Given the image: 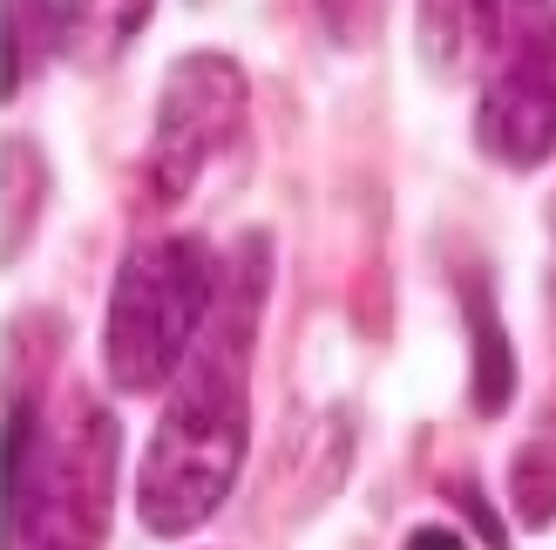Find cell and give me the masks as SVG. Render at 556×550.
<instances>
[{
  "label": "cell",
  "mask_w": 556,
  "mask_h": 550,
  "mask_svg": "<svg viewBox=\"0 0 556 550\" xmlns=\"http://www.w3.org/2000/svg\"><path fill=\"white\" fill-rule=\"evenodd\" d=\"M258 307H265V238H244L238 259H225L217 307L190 347L184 374L170 380V408L156 415L136 510L156 537L204 530L217 503L231 497L252 442V347H258Z\"/></svg>",
  "instance_id": "1"
},
{
  "label": "cell",
  "mask_w": 556,
  "mask_h": 550,
  "mask_svg": "<svg viewBox=\"0 0 556 550\" xmlns=\"http://www.w3.org/2000/svg\"><path fill=\"white\" fill-rule=\"evenodd\" d=\"M123 428L89 395L68 388L35 422L21 401L14 415V543L21 550H102L109 516H116V476H123Z\"/></svg>",
  "instance_id": "2"
},
{
  "label": "cell",
  "mask_w": 556,
  "mask_h": 550,
  "mask_svg": "<svg viewBox=\"0 0 556 550\" xmlns=\"http://www.w3.org/2000/svg\"><path fill=\"white\" fill-rule=\"evenodd\" d=\"M225 265L211 259L204 238H143L116 272L102 313V367L123 395H156L184 374L204 320L217 307Z\"/></svg>",
  "instance_id": "3"
},
{
  "label": "cell",
  "mask_w": 556,
  "mask_h": 550,
  "mask_svg": "<svg viewBox=\"0 0 556 550\" xmlns=\"http://www.w3.org/2000/svg\"><path fill=\"white\" fill-rule=\"evenodd\" d=\"M482 150L509 171L556 157V8L522 0L482 54Z\"/></svg>",
  "instance_id": "4"
},
{
  "label": "cell",
  "mask_w": 556,
  "mask_h": 550,
  "mask_svg": "<svg viewBox=\"0 0 556 550\" xmlns=\"http://www.w3.org/2000/svg\"><path fill=\"white\" fill-rule=\"evenodd\" d=\"M244 123V68L231 54H184V62L163 75L156 96V136H150V198L156 204H184L190 184L204 177V163L238 136Z\"/></svg>",
  "instance_id": "5"
},
{
  "label": "cell",
  "mask_w": 556,
  "mask_h": 550,
  "mask_svg": "<svg viewBox=\"0 0 556 550\" xmlns=\"http://www.w3.org/2000/svg\"><path fill=\"white\" fill-rule=\"evenodd\" d=\"M156 0H62V62L102 68L150 27Z\"/></svg>",
  "instance_id": "6"
},
{
  "label": "cell",
  "mask_w": 556,
  "mask_h": 550,
  "mask_svg": "<svg viewBox=\"0 0 556 550\" xmlns=\"http://www.w3.org/2000/svg\"><path fill=\"white\" fill-rule=\"evenodd\" d=\"M522 8V0H421V41L434 62H462L468 48H482L495 41V27H503L509 14Z\"/></svg>",
  "instance_id": "7"
},
{
  "label": "cell",
  "mask_w": 556,
  "mask_h": 550,
  "mask_svg": "<svg viewBox=\"0 0 556 550\" xmlns=\"http://www.w3.org/2000/svg\"><path fill=\"white\" fill-rule=\"evenodd\" d=\"M462 307H468V326H476V408H482V415H503L509 388H516V361H509V340H503V313L489 307V292L476 279L462 286Z\"/></svg>",
  "instance_id": "8"
},
{
  "label": "cell",
  "mask_w": 556,
  "mask_h": 550,
  "mask_svg": "<svg viewBox=\"0 0 556 550\" xmlns=\"http://www.w3.org/2000/svg\"><path fill=\"white\" fill-rule=\"evenodd\" d=\"M41 54H62V0H8V96L41 68Z\"/></svg>",
  "instance_id": "9"
},
{
  "label": "cell",
  "mask_w": 556,
  "mask_h": 550,
  "mask_svg": "<svg viewBox=\"0 0 556 550\" xmlns=\"http://www.w3.org/2000/svg\"><path fill=\"white\" fill-rule=\"evenodd\" d=\"M509 497H516V516H522L530 530H549V524H556V435L522 442L516 476H509Z\"/></svg>",
  "instance_id": "10"
},
{
  "label": "cell",
  "mask_w": 556,
  "mask_h": 550,
  "mask_svg": "<svg viewBox=\"0 0 556 550\" xmlns=\"http://www.w3.org/2000/svg\"><path fill=\"white\" fill-rule=\"evenodd\" d=\"M319 14H326V27H332V41L359 48V41L374 35V21H380V0H319Z\"/></svg>",
  "instance_id": "11"
},
{
  "label": "cell",
  "mask_w": 556,
  "mask_h": 550,
  "mask_svg": "<svg viewBox=\"0 0 556 550\" xmlns=\"http://www.w3.org/2000/svg\"><path fill=\"white\" fill-rule=\"evenodd\" d=\"M407 550H468V543H462L455 530H441V524H428V530H414V537H407Z\"/></svg>",
  "instance_id": "12"
}]
</instances>
